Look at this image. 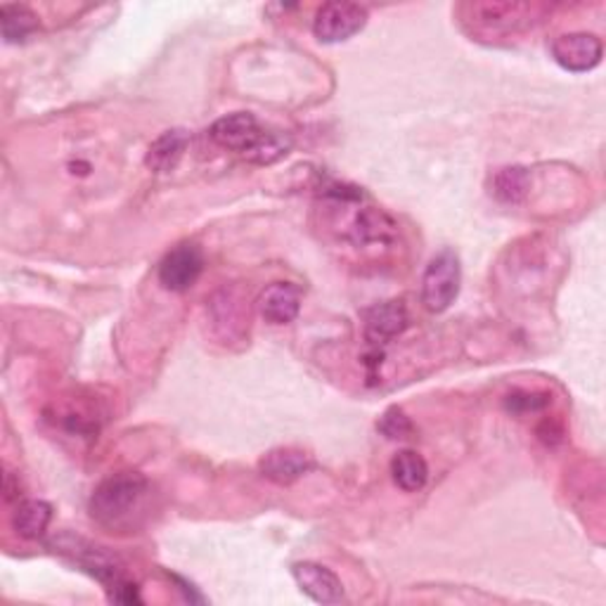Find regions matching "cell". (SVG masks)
<instances>
[{"label": "cell", "mask_w": 606, "mask_h": 606, "mask_svg": "<svg viewBox=\"0 0 606 606\" xmlns=\"http://www.w3.org/2000/svg\"><path fill=\"white\" fill-rule=\"evenodd\" d=\"M150 483L138 471H119L104 479L90 497V515L110 531H133L145 517Z\"/></svg>", "instance_id": "6da1fadb"}, {"label": "cell", "mask_w": 606, "mask_h": 606, "mask_svg": "<svg viewBox=\"0 0 606 606\" xmlns=\"http://www.w3.org/2000/svg\"><path fill=\"white\" fill-rule=\"evenodd\" d=\"M462 268L453 249H443L429 261L422 277V304L431 313H443L460 294Z\"/></svg>", "instance_id": "7a4b0ae2"}, {"label": "cell", "mask_w": 606, "mask_h": 606, "mask_svg": "<svg viewBox=\"0 0 606 606\" xmlns=\"http://www.w3.org/2000/svg\"><path fill=\"white\" fill-rule=\"evenodd\" d=\"M368 20L370 12L366 5L336 0V3H325L316 12L313 34L320 44H344L366 29Z\"/></svg>", "instance_id": "3957f363"}, {"label": "cell", "mask_w": 606, "mask_h": 606, "mask_svg": "<svg viewBox=\"0 0 606 606\" xmlns=\"http://www.w3.org/2000/svg\"><path fill=\"white\" fill-rule=\"evenodd\" d=\"M55 547L60 552H64V555H70L76 567H81L92 578H98L102 585H107V590L114 588L116 583H121L126 578L124 569L119 567L116 557L107 555L104 547L92 545V543L84 541V537L64 535V537H60V541H55Z\"/></svg>", "instance_id": "277c9868"}, {"label": "cell", "mask_w": 606, "mask_h": 606, "mask_svg": "<svg viewBox=\"0 0 606 606\" xmlns=\"http://www.w3.org/2000/svg\"><path fill=\"white\" fill-rule=\"evenodd\" d=\"M549 52L561 70L585 74L602 62L604 46L595 34H561L552 40Z\"/></svg>", "instance_id": "5b68a950"}, {"label": "cell", "mask_w": 606, "mask_h": 606, "mask_svg": "<svg viewBox=\"0 0 606 606\" xmlns=\"http://www.w3.org/2000/svg\"><path fill=\"white\" fill-rule=\"evenodd\" d=\"M265 131L268 128H263L259 124V119H256L253 114L235 112V114H227V116L215 121V124L209 131V136L215 145L225 147V150L239 152L242 157L247 159L256 150V147H259V143L263 140Z\"/></svg>", "instance_id": "8992f818"}, {"label": "cell", "mask_w": 606, "mask_h": 606, "mask_svg": "<svg viewBox=\"0 0 606 606\" xmlns=\"http://www.w3.org/2000/svg\"><path fill=\"white\" fill-rule=\"evenodd\" d=\"M205 271V253L197 245H178L159 263V285L169 292H187Z\"/></svg>", "instance_id": "52a82bcc"}, {"label": "cell", "mask_w": 606, "mask_h": 606, "mask_svg": "<svg viewBox=\"0 0 606 606\" xmlns=\"http://www.w3.org/2000/svg\"><path fill=\"white\" fill-rule=\"evenodd\" d=\"M292 576L304 595L318 604H339L344 599V585L339 576L318 561L294 564Z\"/></svg>", "instance_id": "ba28073f"}, {"label": "cell", "mask_w": 606, "mask_h": 606, "mask_svg": "<svg viewBox=\"0 0 606 606\" xmlns=\"http://www.w3.org/2000/svg\"><path fill=\"white\" fill-rule=\"evenodd\" d=\"M311 467V455H306L299 448H275L265 453L259 462L261 474L273 483H280V486H289V483L299 481Z\"/></svg>", "instance_id": "9c48e42d"}, {"label": "cell", "mask_w": 606, "mask_h": 606, "mask_svg": "<svg viewBox=\"0 0 606 606\" xmlns=\"http://www.w3.org/2000/svg\"><path fill=\"white\" fill-rule=\"evenodd\" d=\"M259 311L271 325H289L301 311V292L289 282H275L261 292Z\"/></svg>", "instance_id": "30bf717a"}, {"label": "cell", "mask_w": 606, "mask_h": 606, "mask_svg": "<svg viewBox=\"0 0 606 606\" xmlns=\"http://www.w3.org/2000/svg\"><path fill=\"white\" fill-rule=\"evenodd\" d=\"M408 327L406 308L396 301H386L370 308L366 313V336L370 344H388L394 336L403 334Z\"/></svg>", "instance_id": "8fae6325"}, {"label": "cell", "mask_w": 606, "mask_h": 606, "mask_svg": "<svg viewBox=\"0 0 606 606\" xmlns=\"http://www.w3.org/2000/svg\"><path fill=\"white\" fill-rule=\"evenodd\" d=\"M187 145H190V133L183 128H171L150 145L147 150L145 164L154 173H171L181 164V159L187 152Z\"/></svg>", "instance_id": "7c38bea8"}, {"label": "cell", "mask_w": 606, "mask_h": 606, "mask_svg": "<svg viewBox=\"0 0 606 606\" xmlns=\"http://www.w3.org/2000/svg\"><path fill=\"white\" fill-rule=\"evenodd\" d=\"M52 519V507L44 500H24L17 503L12 511V529L24 541H38L44 537Z\"/></svg>", "instance_id": "4fadbf2b"}, {"label": "cell", "mask_w": 606, "mask_h": 606, "mask_svg": "<svg viewBox=\"0 0 606 606\" xmlns=\"http://www.w3.org/2000/svg\"><path fill=\"white\" fill-rule=\"evenodd\" d=\"M392 477L400 491L406 493L422 491L429 479L426 460L415 450H400L392 460Z\"/></svg>", "instance_id": "5bb4252c"}, {"label": "cell", "mask_w": 606, "mask_h": 606, "mask_svg": "<svg viewBox=\"0 0 606 606\" xmlns=\"http://www.w3.org/2000/svg\"><path fill=\"white\" fill-rule=\"evenodd\" d=\"M38 15L26 5H3L0 8V29L5 44H24L38 32Z\"/></svg>", "instance_id": "9a60e30c"}, {"label": "cell", "mask_w": 606, "mask_h": 606, "mask_svg": "<svg viewBox=\"0 0 606 606\" xmlns=\"http://www.w3.org/2000/svg\"><path fill=\"white\" fill-rule=\"evenodd\" d=\"M529 185L531 178L527 169H500L493 178V195L505 201V205H519V201H523V197L529 195Z\"/></svg>", "instance_id": "2e32d148"}, {"label": "cell", "mask_w": 606, "mask_h": 606, "mask_svg": "<svg viewBox=\"0 0 606 606\" xmlns=\"http://www.w3.org/2000/svg\"><path fill=\"white\" fill-rule=\"evenodd\" d=\"M376 429H380L382 434L392 441H406L412 436V431H415L410 417L400 408H388L380 417V422H376Z\"/></svg>", "instance_id": "e0dca14e"}, {"label": "cell", "mask_w": 606, "mask_h": 606, "mask_svg": "<svg viewBox=\"0 0 606 606\" xmlns=\"http://www.w3.org/2000/svg\"><path fill=\"white\" fill-rule=\"evenodd\" d=\"M549 406V396L547 394H537V392H517L507 396V410L517 412V415H529V412H537Z\"/></svg>", "instance_id": "ac0fdd59"}, {"label": "cell", "mask_w": 606, "mask_h": 606, "mask_svg": "<svg viewBox=\"0 0 606 606\" xmlns=\"http://www.w3.org/2000/svg\"><path fill=\"white\" fill-rule=\"evenodd\" d=\"M107 592H110V599L116 602V604H140L143 602L138 585L128 581V578H124V581L116 583L114 588H110Z\"/></svg>", "instance_id": "d6986e66"}]
</instances>
